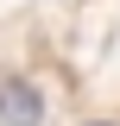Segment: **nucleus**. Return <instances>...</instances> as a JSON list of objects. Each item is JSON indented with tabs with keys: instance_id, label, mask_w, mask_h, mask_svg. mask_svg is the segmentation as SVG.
Here are the masks:
<instances>
[{
	"instance_id": "f03ea898",
	"label": "nucleus",
	"mask_w": 120,
	"mask_h": 126,
	"mask_svg": "<svg viewBox=\"0 0 120 126\" xmlns=\"http://www.w3.org/2000/svg\"><path fill=\"white\" fill-rule=\"evenodd\" d=\"M101 126H107V120H101Z\"/></svg>"
},
{
	"instance_id": "f257e3e1",
	"label": "nucleus",
	"mask_w": 120,
	"mask_h": 126,
	"mask_svg": "<svg viewBox=\"0 0 120 126\" xmlns=\"http://www.w3.org/2000/svg\"><path fill=\"white\" fill-rule=\"evenodd\" d=\"M38 113H44V101H38L32 82H6L0 88V126H38Z\"/></svg>"
}]
</instances>
